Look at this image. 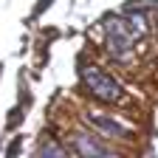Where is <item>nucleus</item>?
Instances as JSON below:
<instances>
[{
    "instance_id": "obj_1",
    "label": "nucleus",
    "mask_w": 158,
    "mask_h": 158,
    "mask_svg": "<svg viewBox=\"0 0 158 158\" xmlns=\"http://www.w3.org/2000/svg\"><path fill=\"white\" fill-rule=\"evenodd\" d=\"M105 31H107V51L113 54V59L118 62H127L133 48H135V31L130 26V20L124 17H107L105 23Z\"/></svg>"
},
{
    "instance_id": "obj_2",
    "label": "nucleus",
    "mask_w": 158,
    "mask_h": 158,
    "mask_svg": "<svg viewBox=\"0 0 158 158\" xmlns=\"http://www.w3.org/2000/svg\"><path fill=\"white\" fill-rule=\"evenodd\" d=\"M82 85L88 88L90 96H96L99 102H118L122 99V85L113 76H107L99 65H85L82 68Z\"/></svg>"
},
{
    "instance_id": "obj_3",
    "label": "nucleus",
    "mask_w": 158,
    "mask_h": 158,
    "mask_svg": "<svg viewBox=\"0 0 158 158\" xmlns=\"http://www.w3.org/2000/svg\"><path fill=\"white\" fill-rule=\"evenodd\" d=\"M85 122H88L93 130H99L102 135H110V138H130L127 127H124V124H118L116 118H113V116H107V113L90 110V113H85Z\"/></svg>"
},
{
    "instance_id": "obj_4",
    "label": "nucleus",
    "mask_w": 158,
    "mask_h": 158,
    "mask_svg": "<svg viewBox=\"0 0 158 158\" xmlns=\"http://www.w3.org/2000/svg\"><path fill=\"white\" fill-rule=\"evenodd\" d=\"M73 150L79 152V155H90V158H96V155H110V150L105 147V144H99L93 135H88V133H73Z\"/></svg>"
},
{
    "instance_id": "obj_5",
    "label": "nucleus",
    "mask_w": 158,
    "mask_h": 158,
    "mask_svg": "<svg viewBox=\"0 0 158 158\" xmlns=\"http://www.w3.org/2000/svg\"><path fill=\"white\" fill-rule=\"evenodd\" d=\"M130 17V26H133V31H135V37H144L147 31H150V26H147V17L141 14V11H127Z\"/></svg>"
},
{
    "instance_id": "obj_6",
    "label": "nucleus",
    "mask_w": 158,
    "mask_h": 158,
    "mask_svg": "<svg viewBox=\"0 0 158 158\" xmlns=\"http://www.w3.org/2000/svg\"><path fill=\"white\" fill-rule=\"evenodd\" d=\"M37 155H56V158H62V155H65V147H59L56 141H51V138H45V141L40 144Z\"/></svg>"
},
{
    "instance_id": "obj_7",
    "label": "nucleus",
    "mask_w": 158,
    "mask_h": 158,
    "mask_svg": "<svg viewBox=\"0 0 158 158\" xmlns=\"http://www.w3.org/2000/svg\"><path fill=\"white\" fill-rule=\"evenodd\" d=\"M144 9H158V0H133V3H127V11H144Z\"/></svg>"
},
{
    "instance_id": "obj_8",
    "label": "nucleus",
    "mask_w": 158,
    "mask_h": 158,
    "mask_svg": "<svg viewBox=\"0 0 158 158\" xmlns=\"http://www.w3.org/2000/svg\"><path fill=\"white\" fill-rule=\"evenodd\" d=\"M54 3V0H40V3H37V9H34V14H40V11H45L48 6Z\"/></svg>"
},
{
    "instance_id": "obj_9",
    "label": "nucleus",
    "mask_w": 158,
    "mask_h": 158,
    "mask_svg": "<svg viewBox=\"0 0 158 158\" xmlns=\"http://www.w3.org/2000/svg\"><path fill=\"white\" fill-rule=\"evenodd\" d=\"M17 150H20V138H17V141H14V144H11V147H9V155H14V152H17Z\"/></svg>"
}]
</instances>
